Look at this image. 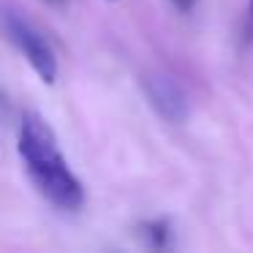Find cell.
I'll return each mask as SVG.
<instances>
[{"label": "cell", "instance_id": "cell-4", "mask_svg": "<svg viewBox=\"0 0 253 253\" xmlns=\"http://www.w3.org/2000/svg\"><path fill=\"white\" fill-rule=\"evenodd\" d=\"M142 237L150 248H169L171 245V226L166 218H155L142 223Z\"/></svg>", "mask_w": 253, "mask_h": 253}, {"label": "cell", "instance_id": "cell-1", "mask_svg": "<svg viewBox=\"0 0 253 253\" xmlns=\"http://www.w3.org/2000/svg\"><path fill=\"white\" fill-rule=\"evenodd\" d=\"M17 150L36 191L63 212H77L84 204V185L68 166L52 126L39 112H25L17 131Z\"/></svg>", "mask_w": 253, "mask_h": 253}, {"label": "cell", "instance_id": "cell-7", "mask_svg": "<svg viewBox=\"0 0 253 253\" xmlns=\"http://www.w3.org/2000/svg\"><path fill=\"white\" fill-rule=\"evenodd\" d=\"M55 3H60V0H55Z\"/></svg>", "mask_w": 253, "mask_h": 253}, {"label": "cell", "instance_id": "cell-2", "mask_svg": "<svg viewBox=\"0 0 253 253\" xmlns=\"http://www.w3.org/2000/svg\"><path fill=\"white\" fill-rule=\"evenodd\" d=\"M0 30L11 41V46L30 63L36 77L44 84H55L57 79V57L52 52L46 36L17 8H0Z\"/></svg>", "mask_w": 253, "mask_h": 253}, {"label": "cell", "instance_id": "cell-3", "mask_svg": "<svg viewBox=\"0 0 253 253\" xmlns=\"http://www.w3.org/2000/svg\"><path fill=\"white\" fill-rule=\"evenodd\" d=\"M142 87H144V95H147L150 106L166 123H174L177 126V123H182L188 117V95L174 77L161 74V71L147 74L142 79Z\"/></svg>", "mask_w": 253, "mask_h": 253}, {"label": "cell", "instance_id": "cell-5", "mask_svg": "<svg viewBox=\"0 0 253 253\" xmlns=\"http://www.w3.org/2000/svg\"><path fill=\"white\" fill-rule=\"evenodd\" d=\"M248 30L253 36V0H248Z\"/></svg>", "mask_w": 253, "mask_h": 253}, {"label": "cell", "instance_id": "cell-6", "mask_svg": "<svg viewBox=\"0 0 253 253\" xmlns=\"http://www.w3.org/2000/svg\"><path fill=\"white\" fill-rule=\"evenodd\" d=\"M174 3H177V6H182V8H191L193 0H174Z\"/></svg>", "mask_w": 253, "mask_h": 253}]
</instances>
